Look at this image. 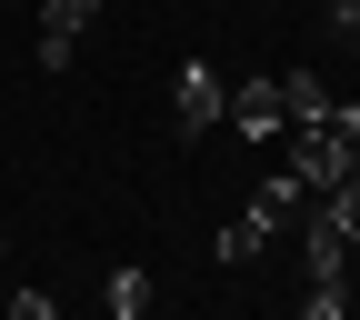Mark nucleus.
I'll return each instance as SVG.
<instances>
[{
	"label": "nucleus",
	"mask_w": 360,
	"mask_h": 320,
	"mask_svg": "<svg viewBox=\"0 0 360 320\" xmlns=\"http://www.w3.org/2000/svg\"><path fill=\"white\" fill-rule=\"evenodd\" d=\"M310 120H330V90L310 70H281V130H310Z\"/></svg>",
	"instance_id": "obj_6"
},
{
	"label": "nucleus",
	"mask_w": 360,
	"mask_h": 320,
	"mask_svg": "<svg viewBox=\"0 0 360 320\" xmlns=\"http://www.w3.org/2000/svg\"><path fill=\"white\" fill-rule=\"evenodd\" d=\"M90 11H101V0H40V70H70V60H80Z\"/></svg>",
	"instance_id": "obj_3"
},
{
	"label": "nucleus",
	"mask_w": 360,
	"mask_h": 320,
	"mask_svg": "<svg viewBox=\"0 0 360 320\" xmlns=\"http://www.w3.org/2000/svg\"><path fill=\"white\" fill-rule=\"evenodd\" d=\"M350 160H360V101H330V120L290 130V180H300L310 200H321V191H340V180H350Z\"/></svg>",
	"instance_id": "obj_1"
},
{
	"label": "nucleus",
	"mask_w": 360,
	"mask_h": 320,
	"mask_svg": "<svg viewBox=\"0 0 360 320\" xmlns=\"http://www.w3.org/2000/svg\"><path fill=\"white\" fill-rule=\"evenodd\" d=\"M11 320H60V310H51V290H11Z\"/></svg>",
	"instance_id": "obj_11"
},
{
	"label": "nucleus",
	"mask_w": 360,
	"mask_h": 320,
	"mask_svg": "<svg viewBox=\"0 0 360 320\" xmlns=\"http://www.w3.org/2000/svg\"><path fill=\"white\" fill-rule=\"evenodd\" d=\"M220 120H231L240 141H281V80H240V90H231V110H220Z\"/></svg>",
	"instance_id": "obj_4"
},
{
	"label": "nucleus",
	"mask_w": 360,
	"mask_h": 320,
	"mask_svg": "<svg viewBox=\"0 0 360 320\" xmlns=\"http://www.w3.org/2000/svg\"><path fill=\"white\" fill-rule=\"evenodd\" d=\"M260 241H270V220H260V210H240V220H231V231H220V260H231V270H240V260H260Z\"/></svg>",
	"instance_id": "obj_8"
},
{
	"label": "nucleus",
	"mask_w": 360,
	"mask_h": 320,
	"mask_svg": "<svg viewBox=\"0 0 360 320\" xmlns=\"http://www.w3.org/2000/svg\"><path fill=\"white\" fill-rule=\"evenodd\" d=\"M300 270H310V281H350V231H330V220L310 210V231H300Z\"/></svg>",
	"instance_id": "obj_5"
},
{
	"label": "nucleus",
	"mask_w": 360,
	"mask_h": 320,
	"mask_svg": "<svg viewBox=\"0 0 360 320\" xmlns=\"http://www.w3.org/2000/svg\"><path fill=\"white\" fill-rule=\"evenodd\" d=\"M350 170H360V160H350Z\"/></svg>",
	"instance_id": "obj_15"
},
{
	"label": "nucleus",
	"mask_w": 360,
	"mask_h": 320,
	"mask_svg": "<svg viewBox=\"0 0 360 320\" xmlns=\"http://www.w3.org/2000/svg\"><path fill=\"white\" fill-rule=\"evenodd\" d=\"M300 320H350V290H340V281H310V300H300Z\"/></svg>",
	"instance_id": "obj_10"
},
{
	"label": "nucleus",
	"mask_w": 360,
	"mask_h": 320,
	"mask_svg": "<svg viewBox=\"0 0 360 320\" xmlns=\"http://www.w3.org/2000/svg\"><path fill=\"white\" fill-rule=\"evenodd\" d=\"M300 200H310V191H300V180H290V170H270V180H260V191H250V210L270 220V231H281V220H290Z\"/></svg>",
	"instance_id": "obj_7"
},
{
	"label": "nucleus",
	"mask_w": 360,
	"mask_h": 320,
	"mask_svg": "<svg viewBox=\"0 0 360 320\" xmlns=\"http://www.w3.org/2000/svg\"><path fill=\"white\" fill-rule=\"evenodd\" d=\"M220 110H231V90H220L210 60H180L170 80V120H180V141H200V130H220Z\"/></svg>",
	"instance_id": "obj_2"
},
{
	"label": "nucleus",
	"mask_w": 360,
	"mask_h": 320,
	"mask_svg": "<svg viewBox=\"0 0 360 320\" xmlns=\"http://www.w3.org/2000/svg\"><path fill=\"white\" fill-rule=\"evenodd\" d=\"M330 30H360V0H330Z\"/></svg>",
	"instance_id": "obj_12"
},
{
	"label": "nucleus",
	"mask_w": 360,
	"mask_h": 320,
	"mask_svg": "<svg viewBox=\"0 0 360 320\" xmlns=\"http://www.w3.org/2000/svg\"><path fill=\"white\" fill-rule=\"evenodd\" d=\"M110 320H150V281L141 270H110Z\"/></svg>",
	"instance_id": "obj_9"
},
{
	"label": "nucleus",
	"mask_w": 360,
	"mask_h": 320,
	"mask_svg": "<svg viewBox=\"0 0 360 320\" xmlns=\"http://www.w3.org/2000/svg\"><path fill=\"white\" fill-rule=\"evenodd\" d=\"M0 260H11V231H0Z\"/></svg>",
	"instance_id": "obj_14"
},
{
	"label": "nucleus",
	"mask_w": 360,
	"mask_h": 320,
	"mask_svg": "<svg viewBox=\"0 0 360 320\" xmlns=\"http://www.w3.org/2000/svg\"><path fill=\"white\" fill-rule=\"evenodd\" d=\"M340 290H350V310H360V260H350V281H340Z\"/></svg>",
	"instance_id": "obj_13"
}]
</instances>
